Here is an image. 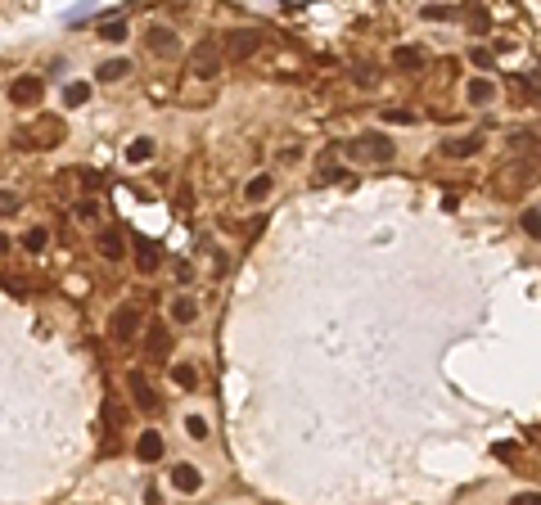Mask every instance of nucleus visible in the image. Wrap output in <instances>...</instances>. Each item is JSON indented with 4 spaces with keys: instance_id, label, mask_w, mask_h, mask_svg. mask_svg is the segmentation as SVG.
Instances as JSON below:
<instances>
[{
    "instance_id": "f257e3e1",
    "label": "nucleus",
    "mask_w": 541,
    "mask_h": 505,
    "mask_svg": "<svg viewBox=\"0 0 541 505\" xmlns=\"http://www.w3.org/2000/svg\"><path fill=\"white\" fill-rule=\"evenodd\" d=\"M64 140V122L59 118H36L28 127H14V149L23 154H41V149H55Z\"/></svg>"
},
{
    "instance_id": "f03ea898",
    "label": "nucleus",
    "mask_w": 541,
    "mask_h": 505,
    "mask_svg": "<svg viewBox=\"0 0 541 505\" xmlns=\"http://www.w3.org/2000/svg\"><path fill=\"white\" fill-rule=\"evenodd\" d=\"M140 334H144V312L135 302H118L113 312H108V339H113L118 348H131Z\"/></svg>"
},
{
    "instance_id": "7ed1b4c3",
    "label": "nucleus",
    "mask_w": 541,
    "mask_h": 505,
    "mask_svg": "<svg viewBox=\"0 0 541 505\" xmlns=\"http://www.w3.org/2000/svg\"><path fill=\"white\" fill-rule=\"evenodd\" d=\"M348 154L356 158V163H388V158L397 154V144H392L384 131H361V135H352Z\"/></svg>"
},
{
    "instance_id": "20e7f679",
    "label": "nucleus",
    "mask_w": 541,
    "mask_h": 505,
    "mask_svg": "<svg viewBox=\"0 0 541 505\" xmlns=\"http://www.w3.org/2000/svg\"><path fill=\"white\" fill-rule=\"evenodd\" d=\"M127 392H131V402H135V411H144V415H154L158 406V392H154V384L144 379V370H127Z\"/></svg>"
},
{
    "instance_id": "39448f33",
    "label": "nucleus",
    "mask_w": 541,
    "mask_h": 505,
    "mask_svg": "<svg viewBox=\"0 0 541 505\" xmlns=\"http://www.w3.org/2000/svg\"><path fill=\"white\" fill-rule=\"evenodd\" d=\"M41 95H45V77H36V72H23V77H14V86H9V100L18 108H32Z\"/></svg>"
},
{
    "instance_id": "423d86ee",
    "label": "nucleus",
    "mask_w": 541,
    "mask_h": 505,
    "mask_svg": "<svg viewBox=\"0 0 541 505\" xmlns=\"http://www.w3.org/2000/svg\"><path fill=\"white\" fill-rule=\"evenodd\" d=\"M537 176H541V163H514V167L496 171V186H501V194H514V186H533Z\"/></svg>"
},
{
    "instance_id": "0eeeda50",
    "label": "nucleus",
    "mask_w": 541,
    "mask_h": 505,
    "mask_svg": "<svg viewBox=\"0 0 541 505\" xmlns=\"http://www.w3.org/2000/svg\"><path fill=\"white\" fill-rule=\"evenodd\" d=\"M190 72H194V77H203V81H217V77H221V50H217L212 36H207V41L199 45V55H194Z\"/></svg>"
},
{
    "instance_id": "6e6552de",
    "label": "nucleus",
    "mask_w": 541,
    "mask_h": 505,
    "mask_svg": "<svg viewBox=\"0 0 541 505\" xmlns=\"http://www.w3.org/2000/svg\"><path fill=\"white\" fill-rule=\"evenodd\" d=\"M257 45H262V32L257 28L226 32V59H249V55H257Z\"/></svg>"
},
{
    "instance_id": "1a4fd4ad",
    "label": "nucleus",
    "mask_w": 541,
    "mask_h": 505,
    "mask_svg": "<svg viewBox=\"0 0 541 505\" xmlns=\"http://www.w3.org/2000/svg\"><path fill=\"white\" fill-rule=\"evenodd\" d=\"M149 50L158 59H176L181 55V36L171 28H163V23H154V28H149Z\"/></svg>"
},
{
    "instance_id": "9d476101",
    "label": "nucleus",
    "mask_w": 541,
    "mask_h": 505,
    "mask_svg": "<svg viewBox=\"0 0 541 505\" xmlns=\"http://www.w3.org/2000/svg\"><path fill=\"white\" fill-rule=\"evenodd\" d=\"M163 451H167V442L158 429H144L140 438H135V460L140 465H154V460H163Z\"/></svg>"
},
{
    "instance_id": "9b49d317",
    "label": "nucleus",
    "mask_w": 541,
    "mask_h": 505,
    "mask_svg": "<svg viewBox=\"0 0 541 505\" xmlns=\"http://www.w3.org/2000/svg\"><path fill=\"white\" fill-rule=\"evenodd\" d=\"M487 144V135L483 131H469V135H451V140H442V154L447 158H469V154H478Z\"/></svg>"
},
{
    "instance_id": "f8f14e48",
    "label": "nucleus",
    "mask_w": 541,
    "mask_h": 505,
    "mask_svg": "<svg viewBox=\"0 0 541 505\" xmlns=\"http://www.w3.org/2000/svg\"><path fill=\"white\" fill-rule=\"evenodd\" d=\"M131 244H135V271H140V276H154V271L163 266V257H158V244L144 239V235H135Z\"/></svg>"
},
{
    "instance_id": "ddd939ff",
    "label": "nucleus",
    "mask_w": 541,
    "mask_h": 505,
    "mask_svg": "<svg viewBox=\"0 0 541 505\" xmlns=\"http://www.w3.org/2000/svg\"><path fill=\"white\" fill-rule=\"evenodd\" d=\"M171 348V334H167V325L163 320H154V325H144V356L149 361H163V352Z\"/></svg>"
},
{
    "instance_id": "4468645a",
    "label": "nucleus",
    "mask_w": 541,
    "mask_h": 505,
    "mask_svg": "<svg viewBox=\"0 0 541 505\" xmlns=\"http://www.w3.org/2000/svg\"><path fill=\"white\" fill-rule=\"evenodd\" d=\"M388 59H392V68H402V72H420L428 55H424V45H392Z\"/></svg>"
},
{
    "instance_id": "2eb2a0df",
    "label": "nucleus",
    "mask_w": 541,
    "mask_h": 505,
    "mask_svg": "<svg viewBox=\"0 0 541 505\" xmlns=\"http://www.w3.org/2000/svg\"><path fill=\"white\" fill-rule=\"evenodd\" d=\"M465 100H469L474 108L491 104V100H496V81H491V77H469V86H465Z\"/></svg>"
},
{
    "instance_id": "dca6fc26",
    "label": "nucleus",
    "mask_w": 541,
    "mask_h": 505,
    "mask_svg": "<svg viewBox=\"0 0 541 505\" xmlns=\"http://www.w3.org/2000/svg\"><path fill=\"white\" fill-rule=\"evenodd\" d=\"M270 186H275V181H270V171H257L249 186H244V199H249V203H266L270 199Z\"/></svg>"
},
{
    "instance_id": "f3484780",
    "label": "nucleus",
    "mask_w": 541,
    "mask_h": 505,
    "mask_svg": "<svg viewBox=\"0 0 541 505\" xmlns=\"http://www.w3.org/2000/svg\"><path fill=\"white\" fill-rule=\"evenodd\" d=\"M199 483H203V474L194 470V465H176V470H171V487L176 492H199Z\"/></svg>"
},
{
    "instance_id": "a211bd4d",
    "label": "nucleus",
    "mask_w": 541,
    "mask_h": 505,
    "mask_svg": "<svg viewBox=\"0 0 541 505\" xmlns=\"http://www.w3.org/2000/svg\"><path fill=\"white\" fill-rule=\"evenodd\" d=\"M194 316H199V302H194L190 293H176V298H171V320H176V325H190Z\"/></svg>"
},
{
    "instance_id": "6ab92c4d",
    "label": "nucleus",
    "mask_w": 541,
    "mask_h": 505,
    "mask_svg": "<svg viewBox=\"0 0 541 505\" xmlns=\"http://www.w3.org/2000/svg\"><path fill=\"white\" fill-rule=\"evenodd\" d=\"M95 249H100L108 262H122V257H127V249H122V239L113 235V230H100V239H95Z\"/></svg>"
},
{
    "instance_id": "aec40b11",
    "label": "nucleus",
    "mask_w": 541,
    "mask_h": 505,
    "mask_svg": "<svg viewBox=\"0 0 541 505\" xmlns=\"http://www.w3.org/2000/svg\"><path fill=\"white\" fill-rule=\"evenodd\" d=\"M131 72V59H104L100 68H95V77L100 81H118V77H127Z\"/></svg>"
},
{
    "instance_id": "412c9836",
    "label": "nucleus",
    "mask_w": 541,
    "mask_h": 505,
    "mask_svg": "<svg viewBox=\"0 0 541 505\" xmlns=\"http://www.w3.org/2000/svg\"><path fill=\"white\" fill-rule=\"evenodd\" d=\"M541 144V131H510V149L514 154H533Z\"/></svg>"
},
{
    "instance_id": "4be33fe9",
    "label": "nucleus",
    "mask_w": 541,
    "mask_h": 505,
    "mask_svg": "<svg viewBox=\"0 0 541 505\" xmlns=\"http://www.w3.org/2000/svg\"><path fill=\"white\" fill-rule=\"evenodd\" d=\"M86 100H91V81H68L64 86V104L68 108H81Z\"/></svg>"
},
{
    "instance_id": "5701e85b",
    "label": "nucleus",
    "mask_w": 541,
    "mask_h": 505,
    "mask_svg": "<svg viewBox=\"0 0 541 505\" xmlns=\"http://www.w3.org/2000/svg\"><path fill=\"white\" fill-rule=\"evenodd\" d=\"M149 158H154V140H149V135H140V140L127 144V163H149Z\"/></svg>"
},
{
    "instance_id": "b1692460",
    "label": "nucleus",
    "mask_w": 541,
    "mask_h": 505,
    "mask_svg": "<svg viewBox=\"0 0 541 505\" xmlns=\"http://www.w3.org/2000/svg\"><path fill=\"white\" fill-rule=\"evenodd\" d=\"M100 41H108V45H122V41H127V18L100 23Z\"/></svg>"
},
{
    "instance_id": "393cba45",
    "label": "nucleus",
    "mask_w": 541,
    "mask_h": 505,
    "mask_svg": "<svg viewBox=\"0 0 541 505\" xmlns=\"http://www.w3.org/2000/svg\"><path fill=\"white\" fill-rule=\"evenodd\" d=\"M171 384H176V388H194V384H199V370H194L190 361L171 365Z\"/></svg>"
},
{
    "instance_id": "a878e982",
    "label": "nucleus",
    "mask_w": 541,
    "mask_h": 505,
    "mask_svg": "<svg viewBox=\"0 0 541 505\" xmlns=\"http://www.w3.org/2000/svg\"><path fill=\"white\" fill-rule=\"evenodd\" d=\"M45 244H50V230H45V226H32L28 235H23V249H28V253H41Z\"/></svg>"
},
{
    "instance_id": "bb28decb",
    "label": "nucleus",
    "mask_w": 541,
    "mask_h": 505,
    "mask_svg": "<svg viewBox=\"0 0 541 505\" xmlns=\"http://www.w3.org/2000/svg\"><path fill=\"white\" fill-rule=\"evenodd\" d=\"M420 14L433 18V23H442V18H460V5H424Z\"/></svg>"
},
{
    "instance_id": "cd10ccee",
    "label": "nucleus",
    "mask_w": 541,
    "mask_h": 505,
    "mask_svg": "<svg viewBox=\"0 0 541 505\" xmlns=\"http://www.w3.org/2000/svg\"><path fill=\"white\" fill-rule=\"evenodd\" d=\"M523 230H528V235H533L537 244H541V208H523Z\"/></svg>"
},
{
    "instance_id": "c85d7f7f",
    "label": "nucleus",
    "mask_w": 541,
    "mask_h": 505,
    "mask_svg": "<svg viewBox=\"0 0 541 505\" xmlns=\"http://www.w3.org/2000/svg\"><path fill=\"white\" fill-rule=\"evenodd\" d=\"M186 433H190L194 442H203V438H207V420H203V415H190V420H186Z\"/></svg>"
},
{
    "instance_id": "c756f323",
    "label": "nucleus",
    "mask_w": 541,
    "mask_h": 505,
    "mask_svg": "<svg viewBox=\"0 0 541 505\" xmlns=\"http://www.w3.org/2000/svg\"><path fill=\"white\" fill-rule=\"evenodd\" d=\"M18 212V194L14 190H0V217H14Z\"/></svg>"
},
{
    "instance_id": "7c9ffc66",
    "label": "nucleus",
    "mask_w": 541,
    "mask_h": 505,
    "mask_svg": "<svg viewBox=\"0 0 541 505\" xmlns=\"http://www.w3.org/2000/svg\"><path fill=\"white\" fill-rule=\"evenodd\" d=\"M510 505H541V492H514Z\"/></svg>"
},
{
    "instance_id": "2f4dec72",
    "label": "nucleus",
    "mask_w": 541,
    "mask_h": 505,
    "mask_svg": "<svg viewBox=\"0 0 541 505\" xmlns=\"http://www.w3.org/2000/svg\"><path fill=\"white\" fill-rule=\"evenodd\" d=\"M469 59H474L478 68H491V50H483V45H474V55H469Z\"/></svg>"
},
{
    "instance_id": "473e14b6",
    "label": "nucleus",
    "mask_w": 541,
    "mask_h": 505,
    "mask_svg": "<svg viewBox=\"0 0 541 505\" xmlns=\"http://www.w3.org/2000/svg\"><path fill=\"white\" fill-rule=\"evenodd\" d=\"M384 118H388V122H411V113H406V108H388Z\"/></svg>"
},
{
    "instance_id": "72a5a7b5",
    "label": "nucleus",
    "mask_w": 541,
    "mask_h": 505,
    "mask_svg": "<svg viewBox=\"0 0 541 505\" xmlns=\"http://www.w3.org/2000/svg\"><path fill=\"white\" fill-rule=\"evenodd\" d=\"M0 253H9V239L5 235H0Z\"/></svg>"
}]
</instances>
